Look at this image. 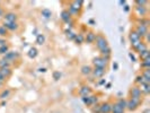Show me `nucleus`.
I'll return each instance as SVG.
<instances>
[{
    "mask_svg": "<svg viewBox=\"0 0 150 113\" xmlns=\"http://www.w3.org/2000/svg\"><path fill=\"white\" fill-rule=\"evenodd\" d=\"M95 41H96V45H97V48L99 49V51H102V50H104L105 48L108 47L106 39H105L104 36H102V35H98V36H96Z\"/></svg>",
    "mask_w": 150,
    "mask_h": 113,
    "instance_id": "f257e3e1",
    "label": "nucleus"
},
{
    "mask_svg": "<svg viewBox=\"0 0 150 113\" xmlns=\"http://www.w3.org/2000/svg\"><path fill=\"white\" fill-rule=\"evenodd\" d=\"M141 101L140 100H135V98H130L129 101H126V108L130 111H134L135 109L140 105Z\"/></svg>",
    "mask_w": 150,
    "mask_h": 113,
    "instance_id": "f03ea898",
    "label": "nucleus"
},
{
    "mask_svg": "<svg viewBox=\"0 0 150 113\" xmlns=\"http://www.w3.org/2000/svg\"><path fill=\"white\" fill-rule=\"evenodd\" d=\"M107 60L106 58H104V56H97V58H95V59L93 60V63L95 64V67H99V68H105L106 64H107Z\"/></svg>",
    "mask_w": 150,
    "mask_h": 113,
    "instance_id": "7ed1b4c3",
    "label": "nucleus"
},
{
    "mask_svg": "<svg viewBox=\"0 0 150 113\" xmlns=\"http://www.w3.org/2000/svg\"><path fill=\"white\" fill-rule=\"evenodd\" d=\"M131 98H135V100H140L141 101V91L139 87H132L130 92Z\"/></svg>",
    "mask_w": 150,
    "mask_h": 113,
    "instance_id": "20e7f679",
    "label": "nucleus"
},
{
    "mask_svg": "<svg viewBox=\"0 0 150 113\" xmlns=\"http://www.w3.org/2000/svg\"><path fill=\"white\" fill-rule=\"evenodd\" d=\"M82 101L87 105H94V104L97 103V97L94 95H89V96H86V97H82Z\"/></svg>",
    "mask_w": 150,
    "mask_h": 113,
    "instance_id": "39448f33",
    "label": "nucleus"
},
{
    "mask_svg": "<svg viewBox=\"0 0 150 113\" xmlns=\"http://www.w3.org/2000/svg\"><path fill=\"white\" fill-rule=\"evenodd\" d=\"M135 33H137V34H138L140 37L145 36V35L148 34V27L142 26V25H139V26L137 27V31H135Z\"/></svg>",
    "mask_w": 150,
    "mask_h": 113,
    "instance_id": "423d86ee",
    "label": "nucleus"
},
{
    "mask_svg": "<svg viewBox=\"0 0 150 113\" xmlns=\"http://www.w3.org/2000/svg\"><path fill=\"white\" fill-rule=\"evenodd\" d=\"M130 41H131V43H132V47H134L135 44H138L139 42H140V36L135 33V31H134V32H131Z\"/></svg>",
    "mask_w": 150,
    "mask_h": 113,
    "instance_id": "0eeeda50",
    "label": "nucleus"
},
{
    "mask_svg": "<svg viewBox=\"0 0 150 113\" xmlns=\"http://www.w3.org/2000/svg\"><path fill=\"white\" fill-rule=\"evenodd\" d=\"M111 110H112V105L110 103H104L99 106L101 113H111Z\"/></svg>",
    "mask_w": 150,
    "mask_h": 113,
    "instance_id": "6e6552de",
    "label": "nucleus"
},
{
    "mask_svg": "<svg viewBox=\"0 0 150 113\" xmlns=\"http://www.w3.org/2000/svg\"><path fill=\"white\" fill-rule=\"evenodd\" d=\"M17 56H18V53H16V52H14V51H10V52H7V53L5 54V60H7L8 62H10V61H12V60H15Z\"/></svg>",
    "mask_w": 150,
    "mask_h": 113,
    "instance_id": "1a4fd4ad",
    "label": "nucleus"
},
{
    "mask_svg": "<svg viewBox=\"0 0 150 113\" xmlns=\"http://www.w3.org/2000/svg\"><path fill=\"white\" fill-rule=\"evenodd\" d=\"M93 75L95 77H102L104 74H105V68H99V67H95L94 70H91Z\"/></svg>",
    "mask_w": 150,
    "mask_h": 113,
    "instance_id": "9d476101",
    "label": "nucleus"
},
{
    "mask_svg": "<svg viewBox=\"0 0 150 113\" xmlns=\"http://www.w3.org/2000/svg\"><path fill=\"white\" fill-rule=\"evenodd\" d=\"M5 28H8V30H11V31H15L18 28V25L16 22H5Z\"/></svg>",
    "mask_w": 150,
    "mask_h": 113,
    "instance_id": "9b49d317",
    "label": "nucleus"
},
{
    "mask_svg": "<svg viewBox=\"0 0 150 113\" xmlns=\"http://www.w3.org/2000/svg\"><path fill=\"white\" fill-rule=\"evenodd\" d=\"M80 95L82 96V97H86V96H89V95H91V91H90V88L89 87H86V86H84V87H81L80 88Z\"/></svg>",
    "mask_w": 150,
    "mask_h": 113,
    "instance_id": "f8f14e48",
    "label": "nucleus"
},
{
    "mask_svg": "<svg viewBox=\"0 0 150 113\" xmlns=\"http://www.w3.org/2000/svg\"><path fill=\"white\" fill-rule=\"evenodd\" d=\"M133 48H134V49L137 50V51H138L139 53H141V52H143L145 50H147V47H146V44L143 43V42H141V41L139 42L138 44H135Z\"/></svg>",
    "mask_w": 150,
    "mask_h": 113,
    "instance_id": "ddd939ff",
    "label": "nucleus"
},
{
    "mask_svg": "<svg viewBox=\"0 0 150 113\" xmlns=\"http://www.w3.org/2000/svg\"><path fill=\"white\" fill-rule=\"evenodd\" d=\"M0 72H1V75H2L5 78H8V77L11 75L10 68H0Z\"/></svg>",
    "mask_w": 150,
    "mask_h": 113,
    "instance_id": "4468645a",
    "label": "nucleus"
},
{
    "mask_svg": "<svg viewBox=\"0 0 150 113\" xmlns=\"http://www.w3.org/2000/svg\"><path fill=\"white\" fill-rule=\"evenodd\" d=\"M112 113H124V110L122 108H120V106L117 105V104H113L112 105V110H111Z\"/></svg>",
    "mask_w": 150,
    "mask_h": 113,
    "instance_id": "2eb2a0df",
    "label": "nucleus"
},
{
    "mask_svg": "<svg viewBox=\"0 0 150 113\" xmlns=\"http://www.w3.org/2000/svg\"><path fill=\"white\" fill-rule=\"evenodd\" d=\"M70 14H69V11L68 10H64V11H62V14H61V17H62V19L64 20L66 23H68L69 20H71V17H70Z\"/></svg>",
    "mask_w": 150,
    "mask_h": 113,
    "instance_id": "dca6fc26",
    "label": "nucleus"
},
{
    "mask_svg": "<svg viewBox=\"0 0 150 113\" xmlns=\"http://www.w3.org/2000/svg\"><path fill=\"white\" fill-rule=\"evenodd\" d=\"M5 18H6V22H15L17 16H16V14H14V12H9V14H7V15L5 16Z\"/></svg>",
    "mask_w": 150,
    "mask_h": 113,
    "instance_id": "f3484780",
    "label": "nucleus"
},
{
    "mask_svg": "<svg viewBox=\"0 0 150 113\" xmlns=\"http://www.w3.org/2000/svg\"><path fill=\"white\" fill-rule=\"evenodd\" d=\"M140 91L141 93H145V94H149L150 92V85L149 84H142V85H140Z\"/></svg>",
    "mask_w": 150,
    "mask_h": 113,
    "instance_id": "a211bd4d",
    "label": "nucleus"
},
{
    "mask_svg": "<svg viewBox=\"0 0 150 113\" xmlns=\"http://www.w3.org/2000/svg\"><path fill=\"white\" fill-rule=\"evenodd\" d=\"M82 1H74V2L70 5V7H72L74 9H76V10H79L81 8V6H82Z\"/></svg>",
    "mask_w": 150,
    "mask_h": 113,
    "instance_id": "6ab92c4d",
    "label": "nucleus"
},
{
    "mask_svg": "<svg viewBox=\"0 0 150 113\" xmlns=\"http://www.w3.org/2000/svg\"><path fill=\"white\" fill-rule=\"evenodd\" d=\"M95 39H96V35L94 34L93 32H89L88 34H87V36H86V41L88 42V43L94 42V41H95Z\"/></svg>",
    "mask_w": 150,
    "mask_h": 113,
    "instance_id": "aec40b11",
    "label": "nucleus"
},
{
    "mask_svg": "<svg viewBox=\"0 0 150 113\" xmlns=\"http://www.w3.org/2000/svg\"><path fill=\"white\" fill-rule=\"evenodd\" d=\"M116 104H117L120 108L123 109V110H125V109H126V101L124 100V98H120V100L116 102Z\"/></svg>",
    "mask_w": 150,
    "mask_h": 113,
    "instance_id": "412c9836",
    "label": "nucleus"
},
{
    "mask_svg": "<svg viewBox=\"0 0 150 113\" xmlns=\"http://www.w3.org/2000/svg\"><path fill=\"white\" fill-rule=\"evenodd\" d=\"M0 68H10V62H8L5 59L0 60Z\"/></svg>",
    "mask_w": 150,
    "mask_h": 113,
    "instance_id": "4be33fe9",
    "label": "nucleus"
},
{
    "mask_svg": "<svg viewBox=\"0 0 150 113\" xmlns=\"http://www.w3.org/2000/svg\"><path fill=\"white\" fill-rule=\"evenodd\" d=\"M81 72H82L84 75H89L91 72L90 67H89V66H84L82 68H81Z\"/></svg>",
    "mask_w": 150,
    "mask_h": 113,
    "instance_id": "5701e85b",
    "label": "nucleus"
},
{
    "mask_svg": "<svg viewBox=\"0 0 150 113\" xmlns=\"http://www.w3.org/2000/svg\"><path fill=\"white\" fill-rule=\"evenodd\" d=\"M36 56H37V50L35 49V48H32V49L30 50V52H28V56H30V58H35Z\"/></svg>",
    "mask_w": 150,
    "mask_h": 113,
    "instance_id": "b1692460",
    "label": "nucleus"
},
{
    "mask_svg": "<svg viewBox=\"0 0 150 113\" xmlns=\"http://www.w3.org/2000/svg\"><path fill=\"white\" fill-rule=\"evenodd\" d=\"M140 56H141V59H142V60L148 59V58H149V51H148V49L145 50L143 52H141V53H140Z\"/></svg>",
    "mask_w": 150,
    "mask_h": 113,
    "instance_id": "393cba45",
    "label": "nucleus"
},
{
    "mask_svg": "<svg viewBox=\"0 0 150 113\" xmlns=\"http://www.w3.org/2000/svg\"><path fill=\"white\" fill-rule=\"evenodd\" d=\"M44 36H43V35H37V39H36V42H37V44H43V43H44Z\"/></svg>",
    "mask_w": 150,
    "mask_h": 113,
    "instance_id": "a878e982",
    "label": "nucleus"
},
{
    "mask_svg": "<svg viewBox=\"0 0 150 113\" xmlns=\"http://www.w3.org/2000/svg\"><path fill=\"white\" fill-rule=\"evenodd\" d=\"M149 64H150L149 58H148V59H146V60H143V62H141V66H142V67H145L146 69H148V68H149Z\"/></svg>",
    "mask_w": 150,
    "mask_h": 113,
    "instance_id": "bb28decb",
    "label": "nucleus"
},
{
    "mask_svg": "<svg viewBox=\"0 0 150 113\" xmlns=\"http://www.w3.org/2000/svg\"><path fill=\"white\" fill-rule=\"evenodd\" d=\"M137 11L139 12V14H141V15H145L146 12H147V9H146L145 7H137Z\"/></svg>",
    "mask_w": 150,
    "mask_h": 113,
    "instance_id": "cd10ccee",
    "label": "nucleus"
},
{
    "mask_svg": "<svg viewBox=\"0 0 150 113\" xmlns=\"http://www.w3.org/2000/svg\"><path fill=\"white\" fill-rule=\"evenodd\" d=\"M75 39H76V42H77V43H81V42L84 41V36H82L81 34L76 35V36H75Z\"/></svg>",
    "mask_w": 150,
    "mask_h": 113,
    "instance_id": "c85d7f7f",
    "label": "nucleus"
},
{
    "mask_svg": "<svg viewBox=\"0 0 150 113\" xmlns=\"http://www.w3.org/2000/svg\"><path fill=\"white\" fill-rule=\"evenodd\" d=\"M42 15L44 16V17L49 18L50 16H51V11H50V10H47V9H43L42 10Z\"/></svg>",
    "mask_w": 150,
    "mask_h": 113,
    "instance_id": "c756f323",
    "label": "nucleus"
},
{
    "mask_svg": "<svg viewBox=\"0 0 150 113\" xmlns=\"http://www.w3.org/2000/svg\"><path fill=\"white\" fill-rule=\"evenodd\" d=\"M8 52V47L7 45H2V47H0V53H3V54H6Z\"/></svg>",
    "mask_w": 150,
    "mask_h": 113,
    "instance_id": "7c9ffc66",
    "label": "nucleus"
},
{
    "mask_svg": "<svg viewBox=\"0 0 150 113\" xmlns=\"http://www.w3.org/2000/svg\"><path fill=\"white\" fill-rule=\"evenodd\" d=\"M135 81H137L138 84H140V85H142V84H146V83H145V79H143L142 76H138V77H137V79H135Z\"/></svg>",
    "mask_w": 150,
    "mask_h": 113,
    "instance_id": "2f4dec72",
    "label": "nucleus"
},
{
    "mask_svg": "<svg viewBox=\"0 0 150 113\" xmlns=\"http://www.w3.org/2000/svg\"><path fill=\"white\" fill-rule=\"evenodd\" d=\"M9 94H10V91H3L2 93H1V95H0V97L1 98H6V97H8V96H9Z\"/></svg>",
    "mask_w": 150,
    "mask_h": 113,
    "instance_id": "473e14b6",
    "label": "nucleus"
},
{
    "mask_svg": "<svg viewBox=\"0 0 150 113\" xmlns=\"http://www.w3.org/2000/svg\"><path fill=\"white\" fill-rule=\"evenodd\" d=\"M6 28H5V26H0V35H6Z\"/></svg>",
    "mask_w": 150,
    "mask_h": 113,
    "instance_id": "72a5a7b5",
    "label": "nucleus"
},
{
    "mask_svg": "<svg viewBox=\"0 0 150 113\" xmlns=\"http://www.w3.org/2000/svg\"><path fill=\"white\" fill-rule=\"evenodd\" d=\"M5 80H6V78L1 75V72H0V86H2V84L5 83Z\"/></svg>",
    "mask_w": 150,
    "mask_h": 113,
    "instance_id": "f704fd0d",
    "label": "nucleus"
},
{
    "mask_svg": "<svg viewBox=\"0 0 150 113\" xmlns=\"http://www.w3.org/2000/svg\"><path fill=\"white\" fill-rule=\"evenodd\" d=\"M53 76H54V79H59L60 77H61V74H60V72H58V71H55L53 74Z\"/></svg>",
    "mask_w": 150,
    "mask_h": 113,
    "instance_id": "c9c22d12",
    "label": "nucleus"
},
{
    "mask_svg": "<svg viewBox=\"0 0 150 113\" xmlns=\"http://www.w3.org/2000/svg\"><path fill=\"white\" fill-rule=\"evenodd\" d=\"M68 36H69L70 39H75V36H76V35H75V34H74V33H72V32H70L69 34H68Z\"/></svg>",
    "mask_w": 150,
    "mask_h": 113,
    "instance_id": "e433bc0d",
    "label": "nucleus"
},
{
    "mask_svg": "<svg viewBox=\"0 0 150 113\" xmlns=\"http://www.w3.org/2000/svg\"><path fill=\"white\" fill-rule=\"evenodd\" d=\"M129 56H130V58H131V60H132V61H135V58H134V56H133L132 53H130V54H129Z\"/></svg>",
    "mask_w": 150,
    "mask_h": 113,
    "instance_id": "4c0bfd02",
    "label": "nucleus"
},
{
    "mask_svg": "<svg viewBox=\"0 0 150 113\" xmlns=\"http://www.w3.org/2000/svg\"><path fill=\"white\" fill-rule=\"evenodd\" d=\"M137 3H138V5H146L147 1H137Z\"/></svg>",
    "mask_w": 150,
    "mask_h": 113,
    "instance_id": "58836bf2",
    "label": "nucleus"
},
{
    "mask_svg": "<svg viewBox=\"0 0 150 113\" xmlns=\"http://www.w3.org/2000/svg\"><path fill=\"white\" fill-rule=\"evenodd\" d=\"M0 45H1V47L5 45V41H3V40H0Z\"/></svg>",
    "mask_w": 150,
    "mask_h": 113,
    "instance_id": "ea45409f",
    "label": "nucleus"
},
{
    "mask_svg": "<svg viewBox=\"0 0 150 113\" xmlns=\"http://www.w3.org/2000/svg\"><path fill=\"white\" fill-rule=\"evenodd\" d=\"M143 113H150V110L149 109H146V110L143 111Z\"/></svg>",
    "mask_w": 150,
    "mask_h": 113,
    "instance_id": "a19ab883",
    "label": "nucleus"
},
{
    "mask_svg": "<svg viewBox=\"0 0 150 113\" xmlns=\"http://www.w3.org/2000/svg\"><path fill=\"white\" fill-rule=\"evenodd\" d=\"M2 14H3V11H2V8L0 7V16H2Z\"/></svg>",
    "mask_w": 150,
    "mask_h": 113,
    "instance_id": "79ce46f5",
    "label": "nucleus"
},
{
    "mask_svg": "<svg viewBox=\"0 0 150 113\" xmlns=\"http://www.w3.org/2000/svg\"><path fill=\"white\" fill-rule=\"evenodd\" d=\"M124 10H125V11H129V6H125V8H124Z\"/></svg>",
    "mask_w": 150,
    "mask_h": 113,
    "instance_id": "37998d69",
    "label": "nucleus"
},
{
    "mask_svg": "<svg viewBox=\"0 0 150 113\" xmlns=\"http://www.w3.org/2000/svg\"><path fill=\"white\" fill-rule=\"evenodd\" d=\"M113 68H115V69H116V68H117V64L114 63V64H113Z\"/></svg>",
    "mask_w": 150,
    "mask_h": 113,
    "instance_id": "c03bdc74",
    "label": "nucleus"
}]
</instances>
